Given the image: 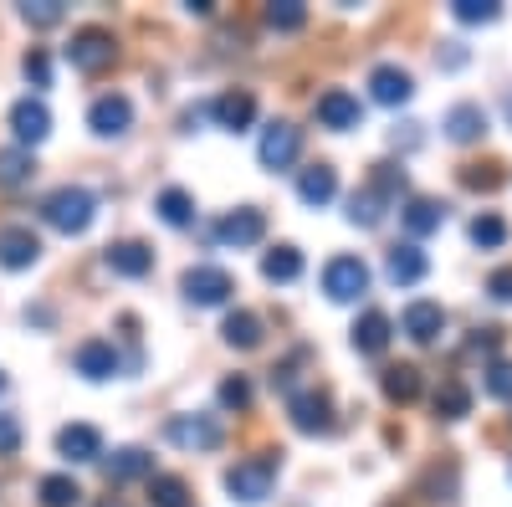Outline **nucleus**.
Masks as SVG:
<instances>
[{
	"label": "nucleus",
	"instance_id": "obj_47",
	"mask_svg": "<svg viewBox=\"0 0 512 507\" xmlns=\"http://www.w3.org/2000/svg\"><path fill=\"white\" fill-rule=\"evenodd\" d=\"M0 390H6V374H0Z\"/></svg>",
	"mask_w": 512,
	"mask_h": 507
},
{
	"label": "nucleus",
	"instance_id": "obj_22",
	"mask_svg": "<svg viewBox=\"0 0 512 507\" xmlns=\"http://www.w3.org/2000/svg\"><path fill=\"white\" fill-rule=\"evenodd\" d=\"M57 451H62L67 461H98V456H103V436H98L93 426H67V431L57 436Z\"/></svg>",
	"mask_w": 512,
	"mask_h": 507
},
{
	"label": "nucleus",
	"instance_id": "obj_42",
	"mask_svg": "<svg viewBox=\"0 0 512 507\" xmlns=\"http://www.w3.org/2000/svg\"><path fill=\"white\" fill-rule=\"evenodd\" d=\"M487 292L497 303H512V267H497L492 277H487Z\"/></svg>",
	"mask_w": 512,
	"mask_h": 507
},
{
	"label": "nucleus",
	"instance_id": "obj_15",
	"mask_svg": "<svg viewBox=\"0 0 512 507\" xmlns=\"http://www.w3.org/2000/svg\"><path fill=\"white\" fill-rule=\"evenodd\" d=\"M216 236H221L226 246H236V251H241V246H256V241L267 236V216H262V210H251V205H246V210H231V216L216 226Z\"/></svg>",
	"mask_w": 512,
	"mask_h": 507
},
{
	"label": "nucleus",
	"instance_id": "obj_10",
	"mask_svg": "<svg viewBox=\"0 0 512 507\" xmlns=\"http://www.w3.org/2000/svg\"><path fill=\"white\" fill-rule=\"evenodd\" d=\"M88 123H93V134L118 139V134H128V123H134V103H128L123 93H103V98L88 108Z\"/></svg>",
	"mask_w": 512,
	"mask_h": 507
},
{
	"label": "nucleus",
	"instance_id": "obj_40",
	"mask_svg": "<svg viewBox=\"0 0 512 507\" xmlns=\"http://www.w3.org/2000/svg\"><path fill=\"white\" fill-rule=\"evenodd\" d=\"M221 405H231V410H246V405H251V385H246L241 374L221 385Z\"/></svg>",
	"mask_w": 512,
	"mask_h": 507
},
{
	"label": "nucleus",
	"instance_id": "obj_45",
	"mask_svg": "<svg viewBox=\"0 0 512 507\" xmlns=\"http://www.w3.org/2000/svg\"><path fill=\"white\" fill-rule=\"evenodd\" d=\"M502 349V333L497 328H482L477 338H472V354H497Z\"/></svg>",
	"mask_w": 512,
	"mask_h": 507
},
{
	"label": "nucleus",
	"instance_id": "obj_4",
	"mask_svg": "<svg viewBox=\"0 0 512 507\" xmlns=\"http://www.w3.org/2000/svg\"><path fill=\"white\" fill-rule=\"evenodd\" d=\"M323 292L333 303H359L364 292H369V267L359 257H333L323 267Z\"/></svg>",
	"mask_w": 512,
	"mask_h": 507
},
{
	"label": "nucleus",
	"instance_id": "obj_2",
	"mask_svg": "<svg viewBox=\"0 0 512 507\" xmlns=\"http://www.w3.org/2000/svg\"><path fill=\"white\" fill-rule=\"evenodd\" d=\"M272 482H277V456L272 451L267 456H251V461H236V467L226 472V492L236 502H262L272 492Z\"/></svg>",
	"mask_w": 512,
	"mask_h": 507
},
{
	"label": "nucleus",
	"instance_id": "obj_32",
	"mask_svg": "<svg viewBox=\"0 0 512 507\" xmlns=\"http://www.w3.org/2000/svg\"><path fill=\"white\" fill-rule=\"evenodd\" d=\"M36 492H41V507H77L82 502V487L72 477H41Z\"/></svg>",
	"mask_w": 512,
	"mask_h": 507
},
{
	"label": "nucleus",
	"instance_id": "obj_11",
	"mask_svg": "<svg viewBox=\"0 0 512 507\" xmlns=\"http://www.w3.org/2000/svg\"><path fill=\"white\" fill-rule=\"evenodd\" d=\"M318 123H323V129H338V134H344V129H359V118H364V108H359V98L354 93H344V88H328L323 98H318Z\"/></svg>",
	"mask_w": 512,
	"mask_h": 507
},
{
	"label": "nucleus",
	"instance_id": "obj_26",
	"mask_svg": "<svg viewBox=\"0 0 512 507\" xmlns=\"http://www.w3.org/2000/svg\"><path fill=\"white\" fill-rule=\"evenodd\" d=\"M108 477H113V482L154 477V456H149V451H139V446H128V451H113V461H108Z\"/></svg>",
	"mask_w": 512,
	"mask_h": 507
},
{
	"label": "nucleus",
	"instance_id": "obj_37",
	"mask_svg": "<svg viewBox=\"0 0 512 507\" xmlns=\"http://www.w3.org/2000/svg\"><path fill=\"white\" fill-rule=\"evenodd\" d=\"M267 21H272L277 31H297V26L308 21V6H297V0H282V6L267 11Z\"/></svg>",
	"mask_w": 512,
	"mask_h": 507
},
{
	"label": "nucleus",
	"instance_id": "obj_31",
	"mask_svg": "<svg viewBox=\"0 0 512 507\" xmlns=\"http://www.w3.org/2000/svg\"><path fill=\"white\" fill-rule=\"evenodd\" d=\"M384 395H390V400H400V405H410V400L420 395V369H415V364L384 369Z\"/></svg>",
	"mask_w": 512,
	"mask_h": 507
},
{
	"label": "nucleus",
	"instance_id": "obj_38",
	"mask_svg": "<svg viewBox=\"0 0 512 507\" xmlns=\"http://www.w3.org/2000/svg\"><path fill=\"white\" fill-rule=\"evenodd\" d=\"M456 21H497V6L492 0H456Z\"/></svg>",
	"mask_w": 512,
	"mask_h": 507
},
{
	"label": "nucleus",
	"instance_id": "obj_44",
	"mask_svg": "<svg viewBox=\"0 0 512 507\" xmlns=\"http://www.w3.org/2000/svg\"><path fill=\"white\" fill-rule=\"evenodd\" d=\"M16 446H21V426H16L11 415H0V456H11Z\"/></svg>",
	"mask_w": 512,
	"mask_h": 507
},
{
	"label": "nucleus",
	"instance_id": "obj_1",
	"mask_svg": "<svg viewBox=\"0 0 512 507\" xmlns=\"http://www.w3.org/2000/svg\"><path fill=\"white\" fill-rule=\"evenodd\" d=\"M93 205H98V200L82 190V185H62V190H52L47 200H41V221L57 226V231H67V236H77V231L93 226Z\"/></svg>",
	"mask_w": 512,
	"mask_h": 507
},
{
	"label": "nucleus",
	"instance_id": "obj_8",
	"mask_svg": "<svg viewBox=\"0 0 512 507\" xmlns=\"http://www.w3.org/2000/svg\"><path fill=\"white\" fill-rule=\"evenodd\" d=\"M262 164L267 169H292L297 154H303V129H292V123H267V134H262Z\"/></svg>",
	"mask_w": 512,
	"mask_h": 507
},
{
	"label": "nucleus",
	"instance_id": "obj_29",
	"mask_svg": "<svg viewBox=\"0 0 512 507\" xmlns=\"http://www.w3.org/2000/svg\"><path fill=\"white\" fill-rule=\"evenodd\" d=\"M466 410H472V390H466L461 379H441V390H436V415H441V420H461Z\"/></svg>",
	"mask_w": 512,
	"mask_h": 507
},
{
	"label": "nucleus",
	"instance_id": "obj_6",
	"mask_svg": "<svg viewBox=\"0 0 512 507\" xmlns=\"http://www.w3.org/2000/svg\"><path fill=\"white\" fill-rule=\"evenodd\" d=\"M185 298L195 303V308H216V303H226L231 298V272L226 267H190L185 272Z\"/></svg>",
	"mask_w": 512,
	"mask_h": 507
},
{
	"label": "nucleus",
	"instance_id": "obj_3",
	"mask_svg": "<svg viewBox=\"0 0 512 507\" xmlns=\"http://www.w3.org/2000/svg\"><path fill=\"white\" fill-rule=\"evenodd\" d=\"M113 57H118V47H113V36H108L103 26H82V31H72V41H67V62H72L77 72H103Z\"/></svg>",
	"mask_w": 512,
	"mask_h": 507
},
{
	"label": "nucleus",
	"instance_id": "obj_33",
	"mask_svg": "<svg viewBox=\"0 0 512 507\" xmlns=\"http://www.w3.org/2000/svg\"><path fill=\"white\" fill-rule=\"evenodd\" d=\"M154 205H159V221H164V226H190V221H195V200H190L185 190H164Z\"/></svg>",
	"mask_w": 512,
	"mask_h": 507
},
{
	"label": "nucleus",
	"instance_id": "obj_39",
	"mask_svg": "<svg viewBox=\"0 0 512 507\" xmlns=\"http://www.w3.org/2000/svg\"><path fill=\"white\" fill-rule=\"evenodd\" d=\"M487 395L512 400V364H492V369H487Z\"/></svg>",
	"mask_w": 512,
	"mask_h": 507
},
{
	"label": "nucleus",
	"instance_id": "obj_14",
	"mask_svg": "<svg viewBox=\"0 0 512 507\" xmlns=\"http://www.w3.org/2000/svg\"><path fill=\"white\" fill-rule=\"evenodd\" d=\"M36 257H41V241H36L31 226H0V267L21 272V267H31Z\"/></svg>",
	"mask_w": 512,
	"mask_h": 507
},
{
	"label": "nucleus",
	"instance_id": "obj_43",
	"mask_svg": "<svg viewBox=\"0 0 512 507\" xmlns=\"http://www.w3.org/2000/svg\"><path fill=\"white\" fill-rule=\"evenodd\" d=\"M26 77L36 82V88H47V82H52V62L41 57V52H31V57H26Z\"/></svg>",
	"mask_w": 512,
	"mask_h": 507
},
{
	"label": "nucleus",
	"instance_id": "obj_20",
	"mask_svg": "<svg viewBox=\"0 0 512 507\" xmlns=\"http://www.w3.org/2000/svg\"><path fill=\"white\" fill-rule=\"evenodd\" d=\"M77 374H88V379H108L118 374V354L108 338H88V344L77 349Z\"/></svg>",
	"mask_w": 512,
	"mask_h": 507
},
{
	"label": "nucleus",
	"instance_id": "obj_25",
	"mask_svg": "<svg viewBox=\"0 0 512 507\" xmlns=\"http://www.w3.org/2000/svg\"><path fill=\"white\" fill-rule=\"evenodd\" d=\"M297 195H303L308 205H328L338 195V175H333L328 164H308L303 175H297Z\"/></svg>",
	"mask_w": 512,
	"mask_h": 507
},
{
	"label": "nucleus",
	"instance_id": "obj_17",
	"mask_svg": "<svg viewBox=\"0 0 512 507\" xmlns=\"http://www.w3.org/2000/svg\"><path fill=\"white\" fill-rule=\"evenodd\" d=\"M425 251L415 246V241H405V246H390V257H384V272H390V282L395 287H415L420 277H425Z\"/></svg>",
	"mask_w": 512,
	"mask_h": 507
},
{
	"label": "nucleus",
	"instance_id": "obj_5",
	"mask_svg": "<svg viewBox=\"0 0 512 507\" xmlns=\"http://www.w3.org/2000/svg\"><path fill=\"white\" fill-rule=\"evenodd\" d=\"M164 436L185 451H216L221 446V420L216 415H175L164 426Z\"/></svg>",
	"mask_w": 512,
	"mask_h": 507
},
{
	"label": "nucleus",
	"instance_id": "obj_23",
	"mask_svg": "<svg viewBox=\"0 0 512 507\" xmlns=\"http://www.w3.org/2000/svg\"><path fill=\"white\" fill-rule=\"evenodd\" d=\"M441 221H446V205L441 200H410L400 210V226L410 236H431V231H441Z\"/></svg>",
	"mask_w": 512,
	"mask_h": 507
},
{
	"label": "nucleus",
	"instance_id": "obj_24",
	"mask_svg": "<svg viewBox=\"0 0 512 507\" xmlns=\"http://www.w3.org/2000/svg\"><path fill=\"white\" fill-rule=\"evenodd\" d=\"M405 185H410V180H405V169H400L395 159H384V164H374V175H369L364 190H369L379 205H395V200L405 195Z\"/></svg>",
	"mask_w": 512,
	"mask_h": 507
},
{
	"label": "nucleus",
	"instance_id": "obj_18",
	"mask_svg": "<svg viewBox=\"0 0 512 507\" xmlns=\"http://www.w3.org/2000/svg\"><path fill=\"white\" fill-rule=\"evenodd\" d=\"M390 318H384L379 308H364L359 313V323H354V349L359 354H384V349H390Z\"/></svg>",
	"mask_w": 512,
	"mask_h": 507
},
{
	"label": "nucleus",
	"instance_id": "obj_27",
	"mask_svg": "<svg viewBox=\"0 0 512 507\" xmlns=\"http://www.w3.org/2000/svg\"><path fill=\"white\" fill-rule=\"evenodd\" d=\"M262 272H267V282H297V277H303V251H297V246L267 251V257H262Z\"/></svg>",
	"mask_w": 512,
	"mask_h": 507
},
{
	"label": "nucleus",
	"instance_id": "obj_13",
	"mask_svg": "<svg viewBox=\"0 0 512 507\" xmlns=\"http://www.w3.org/2000/svg\"><path fill=\"white\" fill-rule=\"evenodd\" d=\"M441 328H446L441 303H410V308L400 313V333L410 338V344H436Z\"/></svg>",
	"mask_w": 512,
	"mask_h": 507
},
{
	"label": "nucleus",
	"instance_id": "obj_16",
	"mask_svg": "<svg viewBox=\"0 0 512 507\" xmlns=\"http://www.w3.org/2000/svg\"><path fill=\"white\" fill-rule=\"evenodd\" d=\"M487 134V108L482 103H456L446 113V139L451 144H477Z\"/></svg>",
	"mask_w": 512,
	"mask_h": 507
},
{
	"label": "nucleus",
	"instance_id": "obj_35",
	"mask_svg": "<svg viewBox=\"0 0 512 507\" xmlns=\"http://www.w3.org/2000/svg\"><path fill=\"white\" fill-rule=\"evenodd\" d=\"M349 221L364 226V231H374V226L384 221V205H379L369 190H354V195H349Z\"/></svg>",
	"mask_w": 512,
	"mask_h": 507
},
{
	"label": "nucleus",
	"instance_id": "obj_21",
	"mask_svg": "<svg viewBox=\"0 0 512 507\" xmlns=\"http://www.w3.org/2000/svg\"><path fill=\"white\" fill-rule=\"evenodd\" d=\"M210 113L221 118V129H231V134H241L246 123L256 118V98L251 93H221L216 103H210Z\"/></svg>",
	"mask_w": 512,
	"mask_h": 507
},
{
	"label": "nucleus",
	"instance_id": "obj_28",
	"mask_svg": "<svg viewBox=\"0 0 512 507\" xmlns=\"http://www.w3.org/2000/svg\"><path fill=\"white\" fill-rule=\"evenodd\" d=\"M31 149H0V190H21L31 180Z\"/></svg>",
	"mask_w": 512,
	"mask_h": 507
},
{
	"label": "nucleus",
	"instance_id": "obj_12",
	"mask_svg": "<svg viewBox=\"0 0 512 507\" xmlns=\"http://www.w3.org/2000/svg\"><path fill=\"white\" fill-rule=\"evenodd\" d=\"M47 129H52V113H47V103H41V98H21L11 108V134H16L21 149L26 144H41V139H47Z\"/></svg>",
	"mask_w": 512,
	"mask_h": 507
},
{
	"label": "nucleus",
	"instance_id": "obj_30",
	"mask_svg": "<svg viewBox=\"0 0 512 507\" xmlns=\"http://www.w3.org/2000/svg\"><path fill=\"white\" fill-rule=\"evenodd\" d=\"M226 344L231 349H256V344H262V318H256V313H231L226 318Z\"/></svg>",
	"mask_w": 512,
	"mask_h": 507
},
{
	"label": "nucleus",
	"instance_id": "obj_46",
	"mask_svg": "<svg viewBox=\"0 0 512 507\" xmlns=\"http://www.w3.org/2000/svg\"><path fill=\"white\" fill-rule=\"evenodd\" d=\"M502 118H507V129H512V88H507V98H502Z\"/></svg>",
	"mask_w": 512,
	"mask_h": 507
},
{
	"label": "nucleus",
	"instance_id": "obj_9",
	"mask_svg": "<svg viewBox=\"0 0 512 507\" xmlns=\"http://www.w3.org/2000/svg\"><path fill=\"white\" fill-rule=\"evenodd\" d=\"M410 93H415V77H410L405 67H395V62H379V67L369 72V98H374V103H384V108H400V103H410Z\"/></svg>",
	"mask_w": 512,
	"mask_h": 507
},
{
	"label": "nucleus",
	"instance_id": "obj_19",
	"mask_svg": "<svg viewBox=\"0 0 512 507\" xmlns=\"http://www.w3.org/2000/svg\"><path fill=\"white\" fill-rule=\"evenodd\" d=\"M108 267L118 277H144L154 267V251L144 241H118V246H108Z\"/></svg>",
	"mask_w": 512,
	"mask_h": 507
},
{
	"label": "nucleus",
	"instance_id": "obj_36",
	"mask_svg": "<svg viewBox=\"0 0 512 507\" xmlns=\"http://www.w3.org/2000/svg\"><path fill=\"white\" fill-rule=\"evenodd\" d=\"M472 241L487 246V251L502 246V241H507V221H502V216H477V221H472Z\"/></svg>",
	"mask_w": 512,
	"mask_h": 507
},
{
	"label": "nucleus",
	"instance_id": "obj_7",
	"mask_svg": "<svg viewBox=\"0 0 512 507\" xmlns=\"http://www.w3.org/2000/svg\"><path fill=\"white\" fill-rule=\"evenodd\" d=\"M287 415H292V426H297V431H308V436L333 426V420H328V415H333V405H328V395H323V390H313V385L287 395Z\"/></svg>",
	"mask_w": 512,
	"mask_h": 507
},
{
	"label": "nucleus",
	"instance_id": "obj_41",
	"mask_svg": "<svg viewBox=\"0 0 512 507\" xmlns=\"http://www.w3.org/2000/svg\"><path fill=\"white\" fill-rule=\"evenodd\" d=\"M21 16H26L31 26H57V21H62V6H57V0H41V6H26Z\"/></svg>",
	"mask_w": 512,
	"mask_h": 507
},
{
	"label": "nucleus",
	"instance_id": "obj_34",
	"mask_svg": "<svg viewBox=\"0 0 512 507\" xmlns=\"http://www.w3.org/2000/svg\"><path fill=\"white\" fill-rule=\"evenodd\" d=\"M149 502L154 507H190V487L180 477H149Z\"/></svg>",
	"mask_w": 512,
	"mask_h": 507
}]
</instances>
